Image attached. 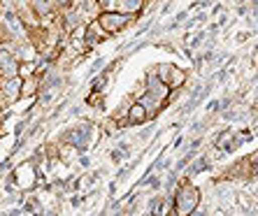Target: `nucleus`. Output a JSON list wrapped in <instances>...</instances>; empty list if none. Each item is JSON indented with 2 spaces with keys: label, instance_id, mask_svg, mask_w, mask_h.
Returning <instances> with one entry per match:
<instances>
[{
  "label": "nucleus",
  "instance_id": "1",
  "mask_svg": "<svg viewBox=\"0 0 258 216\" xmlns=\"http://www.w3.org/2000/svg\"><path fill=\"white\" fill-rule=\"evenodd\" d=\"M144 116V109L140 107V105H135V107H133V112H131V119L133 121H140Z\"/></svg>",
  "mask_w": 258,
  "mask_h": 216
},
{
  "label": "nucleus",
  "instance_id": "2",
  "mask_svg": "<svg viewBox=\"0 0 258 216\" xmlns=\"http://www.w3.org/2000/svg\"><path fill=\"white\" fill-rule=\"evenodd\" d=\"M102 65H105V60H102V58H100V60H96V63H93V67H91V75H93V72H98Z\"/></svg>",
  "mask_w": 258,
  "mask_h": 216
}]
</instances>
